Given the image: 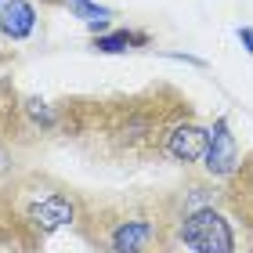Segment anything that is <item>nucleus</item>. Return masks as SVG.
<instances>
[{
  "mask_svg": "<svg viewBox=\"0 0 253 253\" xmlns=\"http://www.w3.org/2000/svg\"><path fill=\"white\" fill-rule=\"evenodd\" d=\"M199 116L181 87L148 84L116 94H73L54 105V130L101 167L170 163V137Z\"/></svg>",
  "mask_w": 253,
  "mask_h": 253,
  "instance_id": "1",
  "label": "nucleus"
},
{
  "mask_svg": "<svg viewBox=\"0 0 253 253\" xmlns=\"http://www.w3.org/2000/svg\"><path fill=\"white\" fill-rule=\"evenodd\" d=\"M181 192H80L76 235L94 253H181Z\"/></svg>",
  "mask_w": 253,
  "mask_h": 253,
  "instance_id": "2",
  "label": "nucleus"
},
{
  "mask_svg": "<svg viewBox=\"0 0 253 253\" xmlns=\"http://www.w3.org/2000/svg\"><path fill=\"white\" fill-rule=\"evenodd\" d=\"M80 192L51 170L26 167L0 181V250L40 253L58 232L76 224Z\"/></svg>",
  "mask_w": 253,
  "mask_h": 253,
  "instance_id": "3",
  "label": "nucleus"
},
{
  "mask_svg": "<svg viewBox=\"0 0 253 253\" xmlns=\"http://www.w3.org/2000/svg\"><path fill=\"white\" fill-rule=\"evenodd\" d=\"M177 239L185 253H239V232L224 203H203L192 210H181Z\"/></svg>",
  "mask_w": 253,
  "mask_h": 253,
  "instance_id": "4",
  "label": "nucleus"
},
{
  "mask_svg": "<svg viewBox=\"0 0 253 253\" xmlns=\"http://www.w3.org/2000/svg\"><path fill=\"white\" fill-rule=\"evenodd\" d=\"M37 141V126L26 116V98L11 80H0V181L18 174L26 148Z\"/></svg>",
  "mask_w": 253,
  "mask_h": 253,
  "instance_id": "5",
  "label": "nucleus"
},
{
  "mask_svg": "<svg viewBox=\"0 0 253 253\" xmlns=\"http://www.w3.org/2000/svg\"><path fill=\"white\" fill-rule=\"evenodd\" d=\"M221 203L232 217L235 232L243 235V250L253 253V148L246 156H239V167L224 177Z\"/></svg>",
  "mask_w": 253,
  "mask_h": 253,
  "instance_id": "6",
  "label": "nucleus"
},
{
  "mask_svg": "<svg viewBox=\"0 0 253 253\" xmlns=\"http://www.w3.org/2000/svg\"><path fill=\"white\" fill-rule=\"evenodd\" d=\"M203 167L210 177H228L232 170L239 167V145H235V134L228 126V116H217L210 134H206V152H203Z\"/></svg>",
  "mask_w": 253,
  "mask_h": 253,
  "instance_id": "7",
  "label": "nucleus"
},
{
  "mask_svg": "<svg viewBox=\"0 0 253 253\" xmlns=\"http://www.w3.org/2000/svg\"><path fill=\"white\" fill-rule=\"evenodd\" d=\"M33 26H37V11H33L29 0H7L0 7V29H4V37L26 40L33 33Z\"/></svg>",
  "mask_w": 253,
  "mask_h": 253,
  "instance_id": "8",
  "label": "nucleus"
},
{
  "mask_svg": "<svg viewBox=\"0 0 253 253\" xmlns=\"http://www.w3.org/2000/svg\"><path fill=\"white\" fill-rule=\"evenodd\" d=\"M130 43H148V37L145 33H116V37H101V40H94V51H126Z\"/></svg>",
  "mask_w": 253,
  "mask_h": 253,
  "instance_id": "9",
  "label": "nucleus"
}]
</instances>
